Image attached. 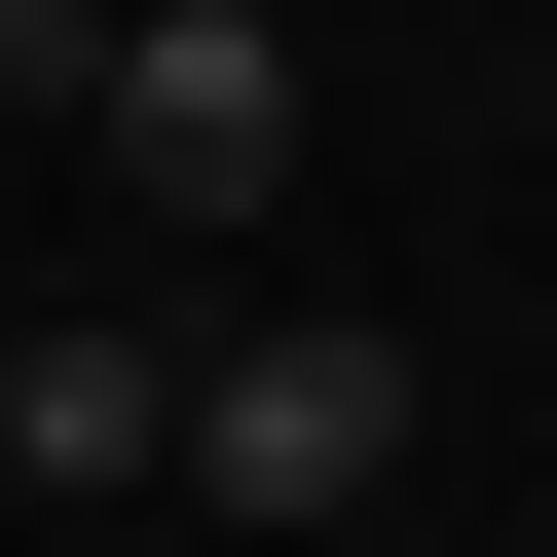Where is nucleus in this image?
<instances>
[{"label": "nucleus", "instance_id": "1", "mask_svg": "<svg viewBox=\"0 0 557 557\" xmlns=\"http://www.w3.org/2000/svg\"><path fill=\"white\" fill-rule=\"evenodd\" d=\"M372 483H409V335H372V298H223V335H186V520L335 557Z\"/></svg>", "mask_w": 557, "mask_h": 557}, {"label": "nucleus", "instance_id": "2", "mask_svg": "<svg viewBox=\"0 0 557 557\" xmlns=\"http://www.w3.org/2000/svg\"><path fill=\"white\" fill-rule=\"evenodd\" d=\"M149 223H260L298 186V0H112V112H75Z\"/></svg>", "mask_w": 557, "mask_h": 557}, {"label": "nucleus", "instance_id": "3", "mask_svg": "<svg viewBox=\"0 0 557 557\" xmlns=\"http://www.w3.org/2000/svg\"><path fill=\"white\" fill-rule=\"evenodd\" d=\"M0 483H186V335H0Z\"/></svg>", "mask_w": 557, "mask_h": 557}]
</instances>
